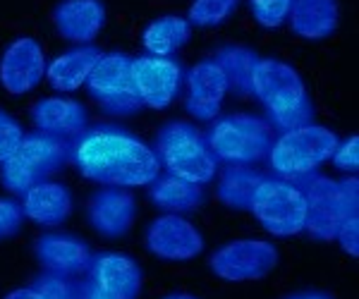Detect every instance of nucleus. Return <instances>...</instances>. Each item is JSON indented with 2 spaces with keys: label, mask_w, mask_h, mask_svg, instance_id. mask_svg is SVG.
Instances as JSON below:
<instances>
[{
  "label": "nucleus",
  "mask_w": 359,
  "mask_h": 299,
  "mask_svg": "<svg viewBox=\"0 0 359 299\" xmlns=\"http://www.w3.org/2000/svg\"><path fill=\"white\" fill-rule=\"evenodd\" d=\"M338 134L323 125H302V127L287 130L269 148L271 168L285 180H299L311 175L321 163L331 160Z\"/></svg>",
  "instance_id": "4"
},
{
  "label": "nucleus",
  "mask_w": 359,
  "mask_h": 299,
  "mask_svg": "<svg viewBox=\"0 0 359 299\" xmlns=\"http://www.w3.org/2000/svg\"><path fill=\"white\" fill-rule=\"evenodd\" d=\"M335 239H338L340 246H343L350 256H359V218H357V214L347 216L345 221L340 223L338 232H335Z\"/></svg>",
  "instance_id": "33"
},
{
  "label": "nucleus",
  "mask_w": 359,
  "mask_h": 299,
  "mask_svg": "<svg viewBox=\"0 0 359 299\" xmlns=\"http://www.w3.org/2000/svg\"><path fill=\"white\" fill-rule=\"evenodd\" d=\"M306 223L304 230L318 242H328L335 237L340 223L347 216L357 214L359 182L357 177L331 180V177H316L306 187Z\"/></svg>",
  "instance_id": "6"
},
{
  "label": "nucleus",
  "mask_w": 359,
  "mask_h": 299,
  "mask_svg": "<svg viewBox=\"0 0 359 299\" xmlns=\"http://www.w3.org/2000/svg\"><path fill=\"white\" fill-rule=\"evenodd\" d=\"M208 148L213 156L230 160V163H257L269 153L273 144V132L264 120L254 115H225L216 120L208 132Z\"/></svg>",
  "instance_id": "8"
},
{
  "label": "nucleus",
  "mask_w": 359,
  "mask_h": 299,
  "mask_svg": "<svg viewBox=\"0 0 359 299\" xmlns=\"http://www.w3.org/2000/svg\"><path fill=\"white\" fill-rule=\"evenodd\" d=\"M89 295L101 299H137L142 292V268L127 254H101L91 258Z\"/></svg>",
  "instance_id": "13"
},
{
  "label": "nucleus",
  "mask_w": 359,
  "mask_h": 299,
  "mask_svg": "<svg viewBox=\"0 0 359 299\" xmlns=\"http://www.w3.org/2000/svg\"><path fill=\"white\" fill-rule=\"evenodd\" d=\"M228 94V79L216 60L196 62L189 72V94H187V111L199 120H213L223 106Z\"/></svg>",
  "instance_id": "17"
},
{
  "label": "nucleus",
  "mask_w": 359,
  "mask_h": 299,
  "mask_svg": "<svg viewBox=\"0 0 359 299\" xmlns=\"http://www.w3.org/2000/svg\"><path fill=\"white\" fill-rule=\"evenodd\" d=\"M290 27L304 41H321L338 29L340 8L338 0H292Z\"/></svg>",
  "instance_id": "19"
},
{
  "label": "nucleus",
  "mask_w": 359,
  "mask_h": 299,
  "mask_svg": "<svg viewBox=\"0 0 359 299\" xmlns=\"http://www.w3.org/2000/svg\"><path fill=\"white\" fill-rule=\"evenodd\" d=\"M266 232L276 237H292L302 232L306 223V197L297 185L287 180H262L249 204Z\"/></svg>",
  "instance_id": "7"
},
{
  "label": "nucleus",
  "mask_w": 359,
  "mask_h": 299,
  "mask_svg": "<svg viewBox=\"0 0 359 299\" xmlns=\"http://www.w3.org/2000/svg\"><path fill=\"white\" fill-rule=\"evenodd\" d=\"M156 148L170 175L192 185H206L216 175V156L201 132L187 123H168L156 134Z\"/></svg>",
  "instance_id": "5"
},
{
  "label": "nucleus",
  "mask_w": 359,
  "mask_h": 299,
  "mask_svg": "<svg viewBox=\"0 0 359 299\" xmlns=\"http://www.w3.org/2000/svg\"><path fill=\"white\" fill-rule=\"evenodd\" d=\"M34 290L43 299H82V290H77V285L67 283V278H62V275H43V278L36 280Z\"/></svg>",
  "instance_id": "29"
},
{
  "label": "nucleus",
  "mask_w": 359,
  "mask_h": 299,
  "mask_svg": "<svg viewBox=\"0 0 359 299\" xmlns=\"http://www.w3.org/2000/svg\"><path fill=\"white\" fill-rule=\"evenodd\" d=\"M67 160V146L60 137L53 134H32L25 137L13 153L0 163V182L5 189L25 194L29 187L46 182L62 168Z\"/></svg>",
  "instance_id": "3"
},
{
  "label": "nucleus",
  "mask_w": 359,
  "mask_h": 299,
  "mask_svg": "<svg viewBox=\"0 0 359 299\" xmlns=\"http://www.w3.org/2000/svg\"><path fill=\"white\" fill-rule=\"evenodd\" d=\"M287 299H331L328 295H321V292H302V295H292Z\"/></svg>",
  "instance_id": "35"
},
{
  "label": "nucleus",
  "mask_w": 359,
  "mask_h": 299,
  "mask_svg": "<svg viewBox=\"0 0 359 299\" xmlns=\"http://www.w3.org/2000/svg\"><path fill=\"white\" fill-rule=\"evenodd\" d=\"M331 158H333L335 168L355 172L357 163H359V137H350V139L343 141V144L338 141V146H335Z\"/></svg>",
  "instance_id": "32"
},
{
  "label": "nucleus",
  "mask_w": 359,
  "mask_h": 299,
  "mask_svg": "<svg viewBox=\"0 0 359 299\" xmlns=\"http://www.w3.org/2000/svg\"><path fill=\"white\" fill-rule=\"evenodd\" d=\"M216 62L228 79V89H235L237 94H252L249 77H252V67L257 62V55L252 50L242 48V46H228L218 53Z\"/></svg>",
  "instance_id": "26"
},
{
  "label": "nucleus",
  "mask_w": 359,
  "mask_h": 299,
  "mask_svg": "<svg viewBox=\"0 0 359 299\" xmlns=\"http://www.w3.org/2000/svg\"><path fill=\"white\" fill-rule=\"evenodd\" d=\"M86 299H101V297H94V295H89V297H86Z\"/></svg>",
  "instance_id": "37"
},
{
  "label": "nucleus",
  "mask_w": 359,
  "mask_h": 299,
  "mask_svg": "<svg viewBox=\"0 0 359 299\" xmlns=\"http://www.w3.org/2000/svg\"><path fill=\"white\" fill-rule=\"evenodd\" d=\"M147 249L165 261H189L204 251V237L177 214H165L151 221L147 230Z\"/></svg>",
  "instance_id": "12"
},
{
  "label": "nucleus",
  "mask_w": 359,
  "mask_h": 299,
  "mask_svg": "<svg viewBox=\"0 0 359 299\" xmlns=\"http://www.w3.org/2000/svg\"><path fill=\"white\" fill-rule=\"evenodd\" d=\"M240 0H194L189 5L187 22L196 27H218L233 15Z\"/></svg>",
  "instance_id": "27"
},
{
  "label": "nucleus",
  "mask_w": 359,
  "mask_h": 299,
  "mask_svg": "<svg viewBox=\"0 0 359 299\" xmlns=\"http://www.w3.org/2000/svg\"><path fill=\"white\" fill-rule=\"evenodd\" d=\"M22 206H17L10 199H0V239L15 237L22 228Z\"/></svg>",
  "instance_id": "31"
},
{
  "label": "nucleus",
  "mask_w": 359,
  "mask_h": 299,
  "mask_svg": "<svg viewBox=\"0 0 359 299\" xmlns=\"http://www.w3.org/2000/svg\"><path fill=\"white\" fill-rule=\"evenodd\" d=\"M292 0H249L254 20L266 29H278L290 15Z\"/></svg>",
  "instance_id": "28"
},
{
  "label": "nucleus",
  "mask_w": 359,
  "mask_h": 299,
  "mask_svg": "<svg viewBox=\"0 0 359 299\" xmlns=\"http://www.w3.org/2000/svg\"><path fill=\"white\" fill-rule=\"evenodd\" d=\"M74 163L86 180L108 187H144L158 177L161 160L144 141L113 127L86 132L74 146Z\"/></svg>",
  "instance_id": "1"
},
{
  "label": "nucleus",
  "mask_w": 359,
  "mask_h": 299,
  "mask_svg": "<svg viewBox=\"0 0 359 299\" xmlns=\"http://www.w3.org/2000/svg\"><path fill=\"white\" fill-rule=\"evenodd\" d=\"M22 214L46 228L62 225L69 218V214H72L69 189L65 185H57V182H48V180L29 187L25 194Z\"/></svg>",
  "instance_id": "20"
},
{
  "label": "nucleus",
  "mask_w": 359,
  "mask_h": 299,
  "mask_svg": "<svg viewBox=\"0 0 359 299\" xmlns=\"http://www.w3.org/2000/svg\"><path fill=\"white\" fill-rule=\"evenodd\" d=\"M53 25L67 41L91 43L106 25V8L101 0H62L53 10Z\"/></svg>",
  "instance_id": "18"
},
{
  "label": "nucleus",
  "mask_w": 359,
  "mask_h": 299,
  "mask_svg": "<svg viewBox=\"0 0 359 299\" xmlns=\"http://www.w3.org/2000/svg\"><path fill=\"white\" fill-rule=\"evenodd\" d=\"M264 175L252 168H242V165H233V168L223 170L221 180H218V199L225 206L237 211H245L252 204V197L257 187L262 185Z\"/></svg>",
  "instance_id": "25"
},
{
  "label": "nucleus",
  "mask_w": 359,
  "mask_h": 299,
  "mask_svg": "<svg viewBox=\"0 0 359 299\" xmlns=\"http://www.w3.org/2000/svg\"><path fill=\"white\" fill-rule=\"evenodd\" d=\"M5 299H43L41 295H39L34 287H22V290H15V292H10Z\"/></svg>",
  "instance_id": "34"
},
{
  "label": "nucleus",
  "mask_w": 359,
  "mask_h": 299,
  "mask_svg": "<svg viewBox=\"0 0 359 299\" xmlns=\"http://www.w3.org/2000/svg\"><path fill=\"white\" fill-rule=\"evenodd\" d=\"M36 258L39 263L48 271L50 275H62V278H74L89 271L91 266V251L86 242L69 235H43L36 239Z\"/></svg>",
  "instance_id": "15"
},
{
  "label": "nucleus",
  "mask_w": 359,
  "mask_h": 299,
  "mask_svg": "<svg viewBox=\"0 0 359 299\" xmlns=\"http://www.w3.org/2000/svg\"><path fill=\"white\" fill-rule=\"evenodd\" d=\"M98 57H101V50L96 46H79L74 50H67L46 67V79L55 91H62V94L77 91L86 82L89 72L94 70Z\"/></svg>",
  "instance_id": "22"
},
{
  "label": "nucleus",
  "mask_w": 359,
  "mask_h": 299,
  "mask_svg": "<svg viewBox=\"0 0 359 299\" xmlns=\"http://www.w3.org/2000/svg\"><path fill=\"white\" fill-rule=\"evenodd\" d=\"M189 34H192V27L182 17L177 15L158 17V20H154L151 25L144 29V48L151 55L168 57L177 53L189 41Z\"/></svg>",
  "instance_id": "23"
},
{
  "label": "nucleus",
  "mask_w": 359,
  "mask_h": 299,
  "mask_svg": "<svg viewBox=\"0 0 359 299\" xmlns=\"http://www.w3.org/2000/svg\"><path fill=\"white\" fill-rule=\"evenodd\" d=\"M130 77L139 103L154 111H163L177 96L182 70L170 57L147 55L132 60Z\"/></svg>",
  "instance_id": "11"
},
{
  "label": "nucleus",
  "mask_w": 359,
  "mask_h": 299,
  "mask_svg": "<svg viewBox=\"0 0 359 299\" xmlns=\"http://www.w3.org/2000/svg\"><path fill=\"white\" fill-rule=\"evenodd\" d=\"M149 197L158 209L172 211V214H182V211H192L196 206L204 204V192L199 185H192L187 180H180L175 175L168 177H156L154 187L149 192Z\"/></svg>",
  "instance_id": "24"
},
{
  "label": "nucleus",
  "mask_w": 359,
  "mask_h": 299,
  "mask_svg": "<svg viewBox=\"0 0 359 299\" xmlns=\"http://www.w3.org/2000/svg\"><path fill=\"white\" fill-rule=\"evenodd\" d=\"M132 57L125 53H108L96 60L86 77L89 94L103 111L113 115H132L142 108L130 77Z\"/></svg>",
  "instance_id": "9"
},
{
  "label": "nucleus",
  "mask_w": 359,
  "mask_h": 299,
  "mask_svg": "<svg viewBox=\"0 0 359 299\" xmlns=\"http://www.w3.org/2000/svg\"><path fill=\"white\" fill-rule=\"evenodd\" d=\"M32 120L46 134H79L86 127V111L79 101L53 96L34 103Z\"/></svg>",
  "instance_id": "21"
},
{
  "label": "nucleus",
  "mask_w": 359,
  "mask_h": 299,
  "mask_svg": "<svg viewBox=\"0 0 359 299\" xmlns=\"http://www.w3.org/2000/svg\"><path fill=\"white\" fill-rule=\"evenodd\" d=\"M252 94L266 106L271 123L287 132L309 125L314 118V106L306 94V86L292 65L276 57L257 60L249 77Z\"/></svg>",
  "instance_id": "2"
},
{
  "label": "nucleus",
  "mask_w": 359,
  "mask_h": 299,
  "mask_svg": "<svg viewBox=\"0 0 359 299\" xmlns=\"http://www.w3.org/2000/svg\"><path fill=\"white\" fill-rule=\"evenodd\" d=\"M163 299H199V297H194V295H187V292H175V295H168Z\"/></svg>",
  "instance_id": "36"
},
{
  "label": "nucleus",
  "mask_w": 359,
  "mask_h": 299,
  "mask_svg": "<svg viewBox=\"0 0 359 299\" xmlns=\"http://www.w3.org/2000/svg\"><path fill=\"white\" fill-rule=\"evenodd\" d=\"M22 139H25V132H22L20 123L0 111V163L15 151Z\"/></svg>",
  "instance_id": "30"
},
{
  "label": "nucleus",
  "mask_w": 359,
  "mask_h": 299,
  "mask_svg": "<svg viewBox=\"0 0 359 299\" xmlns=\"http://www.w3.org/2000/svg\"><path fill=\"white\" fill-rule=\"evenodd\" d=\"M43 74V48L29 36L15 39L0 57V84L13 96H25L32 89H36Z\"/></svg>",
  "instance_id": "14"
},
{
  "label": "nucleus",
  "mask_w": 359,
  "mask_h": 299,
  "mask_svg": "<svg viewBox=\"0 0 359 299\" xmlns=\"http://www.w3.org/2000/svg\"><path fill=\"white\" fill-rule=\"evenodd\" d=\"M137 216V201L120 187L96 192L89 201V223L103 237H125Z\"/></svg>",
  "instance_id": "16"
},
{
  "label": "nucleus",
  "mask_w": 359,
  "mask_h": 299,
  "mask_svg": "<svg viewBox=\"0 0 359 299\" xmlns=\"http://www.w3.org/2000/svg\"><path fill=\"white\" fill-rule=\"evenodd\" d=\"M278 263V249L266 239H235L211 256V271L228 283L266 278Z\"/></svg>",
  "instance_id": "10"
}]
</instances>
